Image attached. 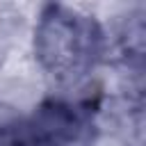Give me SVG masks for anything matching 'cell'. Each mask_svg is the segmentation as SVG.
Here are the masks:
<instances>
[{"label": "cell", "mask_w": 146, "mask_h": 146, "mask_svg": "<svg viewBox=\"0 0 146 146\" xmlns=\"http://www.w3.org/2000/svg\"><path fill=\"white\" fill-rule=\"evenodd\" d=\"M32 48L34 59L55 82L71 84L98 66L105 50V32L91 14L50 2L36 18Z\"/></svg>", "instance_id": "1"}, {"label": "cell", "mask_w": 146, "mask_h": 146, "mask_svg": "<svg viewBox=\"0 0 146 146\" xmlns=\"http://www.w3.org/2000/svg\"><path fill=\"white\" fill-rule=\"evenodd\" d=\"M16 146H57L52 139H48V137H32V139H23V141H18Z\"/></svg>", "instance_id": "2"}]
</instances>
